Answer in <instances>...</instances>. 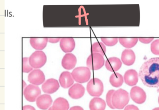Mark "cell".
Returning a JSON list of instances; mask_svg holds the SVG:
<instances>
[{"label": "cell", "instance_id": "obj_35", "mask_svg": "<svg viewBox=\"0 0 159 110\" xmlns=\"http://www.w3.org/2000/svg\"><path fill=\"white\" fill-rule=\"evenodd\" d=\"M152 110H159V107L154 108V109H152Z\"/></svg>", "mask_w": 159, "mask_h": 110}, {"label": "cell", "instance_id": "obj_3", "mask_svg": "<svg viewBox=\"0 0 159 110\" xmlns=\"http://www.w3.org/2000/svg\"><path fill=\"white\" fill-rule=\"evenodd\" d=\"M71 74L74 81L80 84H83L89 81L91 72L88 67H79L73 69Z\"/></svg>", "mask_w": 159, "mask_h": 110}, {"label": "cell", "instance_id": "obj_24", "mask_svg": "<svg viewBox=\"0 0 159 110\" xmlns=\"http://www.w3.org/2000/svg\"><path fill=\"white\" fill-rule=\"evenodd\" d=\"M120 44L125 47L130 48L134 47L137 43L138 39L137 38L134 39H120L119 40Z\"/></svg>", "mask_w": 159, "mask_h": 110}, {"label": "cell", "instance_id": "obj_30", "mask_svg": "<svg viewBox=\"0 0 159 110\" xmlns=\"http://www.w3.org/2000/svg\"><path fill=\"white\" fill-rule=\"evenodd\" d=\"M124 110H139L137 106L134 105H128L125 107Z\"/></svg>", "mask_w": 159, "mask_h": 110}, {"label": "cell", "instance_id": "obj_14", "mask_svg": "<svg viewBox=\"0 0 159 110\" xmlns=\"http://www.w3.org/2000/svg\"><path fill=\"white\" fill-rule=\"evenodd\" d=\"M59 81L62 87L67 88L71 87L74 84V80L71 73L69 72L64 71L60 74Z\"/></svg>", "mask_w": 159, "mask_h": 110}, {"label": "cell", "instance_id": "obj_11", "mask_svg": "<svg viewBox=\"0 0 159 110\" xmlns=\"http://www.w3.org/2000/svg\"><path fill=\"white\" fill-rule=\"evenodd\" d=\"M85 88L81 84H74L68 90V94L70 98L74 99L80 98L84 95Z\"/></svg>", "mask_w": 159, "mask_h": 110}, {"label": "cell", "instance_id": "obj_15", "mask_svg": "<svg viewBox=\"0 0 159 110\" xmlns=\"http://www.w3.org/2000/svg\"><path fill=\"white\" fill-rule=\"evenodd\" d=\"M124 80L125 83L130 86L136 85L138 82V74L136 71L134 69L126 71L124 75Z\"/></svg>", "mask_w": 159, "mask_h": 110}, {"label": "cell", "instance_id": "obj_20", "mask_svg": "<svg viewBox=\"0 0 159 110\" xmlns=\"http://www.w3.org/2000/svg\"><path fill=\"white\" fill-rule=\"evenodd\" d=\"M106 107V102L98 97L92 99L89 103L90 110H105Z\"/></svg>", "mask_w": 159, "mask_h": 110}, {"label": "cell", "instance_id": "obj_18", "mask_svg": "<svg viewBox=\"0 0 159 110\" xmlns=\"http://www.w3.org/2000/svg\"><path fill=\"white\" fill-rule=\"evenodd\" d=\"M121 58L125 65L131 66L134 63L136 59L135 55L131 49H125L122 53Z\"/></svg>", "mask_w": 159, "mask_h": 110}, {"label": "cell", "instance_id": "obj_36", "mask_svg": "<svg viewBox=\"0 0 159 110\" xmlns=\"http://www.w3.org/2000/svg\"><path fill=\"white\" fill-rule=\"evenodd\" d=\"M48 110H53L52 107H51V108H49V109Z\"/></svg>", "mask_w": 159, "mask_h": 110}, {"label": "cell", "instance_id": "obj_28", "mask_svg": "<svg viewBox=\"0 0 159 110\" xmlns=\"http://www.w3.org/2000/svg\"><path fill=\"white\" fill-rule=\"evenodd\" d=\"M151 51L152 54L159 55V40L153 41L151 45Z\"/></svg>", "mask_w": 159, "mask_h": 110}, {"label": "cell", "instance_id": "obj_4", "mask_svg": "<svg viewBox=\"0 0 159 110\" xmlns=\"http://www.w3.org/2000/svg\"><path fill=\"white\" fill-rule=\"evenodd\" d=\"M86 89L92 97H98L101 96L104 91V85L100 79L95 78L88 82Z\"/></svg>", "mask_w": 159, "mask_h": 110}, {"label": "cell", "instance_id": "obj_34", "mask_svg": "<svg viewBox=\"0 0 159 110\" xmlns=\"http://www.w3.org/2000/svg\"><path fill=\"white\" fill-rule=\"evenodd\" d=\"M23 84H24V88L25 89V88L27 87L26 84H25V82L24 81H23Z\"/></svg>", "mask_w": 159, "mask_h": 110}, {"label": "cell", "instance_id": "obj_1", "mask_svg": "<svg viewBox=\"0 0 159 110\" xmlns=\"http://www.w3.org/2000/svg\"><path fill=\"white\" fill-rule=\"evenodd\" d=\"M139 76L146 86L159 88V57L145 61L140 67Z\"/></svg>", "mask_w": 159, "mask_h": 110}, {"label": "cell", "instance_id": "obj_8", "mask_svg": "<svg viewBox=\"0 0 159 110\" xmlns=\"http://www.w3.org/2000/svg\"><path fill=\"white\" fill-rule=\"evenodd\" d=\"M130 97L132 99L138 104L144 103L147 98L146 92L139 86L133 87L131 88Z\"/></svg>", "mask_w": 159, "mask_h": 110}, {"label": "cell", "instance_id": "obj_2", "mask_svg": "<svg viewBox=\"0 0 159 110\" xmlns=\"http://www.w3.org/2000/svg\"><path fill=\"white\" fill-rule=\"evenodd\" d=\"M130 98L127 91L120 88L114 92L112 98V103L116 109H123L129 103Z\"/></svg>", "mask_w": 159, "mask_h": 110}, {"label": "cell", "instance_id": "obj_21", "mask_svg": "<svg viewBox=\"0 0 159 110\" xmlns=\"http://www.w3.org/2000/svg\"><path fill=\"white\" fill-rule=\"evenodd\" d=\"M52 107L53 110H68L69 103L66 99L58 98L54 102Z\"/></svg>", "mask_w": 159, "mask_h": 110}, {"label": "cell", "instance_id": "obj_10", "mask_svg": "<svg viewBox=\"0 0 159 110\" xmlns=\"http://www.w3.org/2000/svg\"><path fill=\"white\" fill-rule=\"evenodd\" d=\"M59 83L57 80L51 78L43 83L42 88L44 93L51 94L56 92L59 88Z\"/></svg>", "mask_w": 159, "mask_h": 110}, {"label": "cell", "instance_id": "obj_32", "mask_svg": "<svg viewBox=\"0 0 159 110\" xmlns=\"http://www.w3.org/2000/svg\"><path fill=\"white\" fill-rule=\"evenodd\" d=\"M23 110H36V109L31 105H27L23 107Z\"/></svg>", "mask_w": 159, "mask_h": 110}, {"label": "cell", "instance_id": "obj_22", "mask_svg": "<svg viewBox=\"0 0 159 110\" xmlns=\"http://www.w3.org/2000/svg\"><path fill=\"white\" fill-rule=\"evenodd\" d=\"M109 82L112 86L116 88L120 87L123 84V77L120 73H114L111 75Z\"/></svg>", "mask_w": 159, "mask_h": 110}, {"label": "cell", "instance_id": "obj_25", "mask_svg": "<svg viewBox=\"0 0 159 110\" xmlns=\"http://www.w3.org/2000/svg\"><path fill=\"white\" fill-rule=\"evenodd\" d=\"M32 68L29 63V58L24 57L23 58V72L25 73L31 72L33 70Z\"/></svg>", "mask_w": 159, "mask_h": 110}, {"label": "cell", "instance_id": "obj_9", "mask_svg": "<svg viewBox=\"0 0 159 110\" xmlns=\"http://www.w3.org/2000/svg\"><path fill=\"white\" fill-rule=\"evenodd\" d=\"M45 76L42 71L39 69L33 70L28 75V81L34 85H39L44 83Z\"/></svg>", "mask_w": 159, "mask_h": 110}, {"label": "cell", "instance_id": "obj_7", "mask_svg": "<svg viewBox=\"0 0 159 110\" xmlns=\"http://www.w3.org/2000/svg\"><path fill=\"white\" fill-rule=\"evenodd\" d=\"M41 90L38 86L30 84L24 89V95L27 100L33 102L40 96Z\"/></svg>", "mask_w": 159, "mask_h": 110}, {"label": "cell", "instance_id": "obj_23", "mask_svg": "<svg viewBox=\"0 0 159 110\" xmlns=\"http://www.w3.org/2000/svg\"><path fill=\"white\" fill-rule=\"evenodd\" d=\"M91 51L93 53H98L104 56L106 53V45L102 42H97L94 43L92 45Z\"/></svg>", "mask_w": 159, "mask_h": 110}, {"label": "cell", "instance_id": "obj_29", "mask_svg": "<svg viewBox=\"0 0 159 110\" xmlns=\"http://www.w3.org/2000/svg\"><path fill=\"white\" fill-rule=\"evenodd\" d=\"M140 42H141L142 43L144 44H149L153 40V38H140L139 39Z\"/></svg>", "mask_w": 159, "mask_h": 110}, {"label": "cell", "instance_id": "obj_12", "mask_svg": "<svg viewBox=\"0 0 159 110\" xmlns=\"http://www.w3.org/2000/svg\"><path fill=\"white\" fill-rule=\"evenodd\" d=\"M77 62V58L75 55L68 53L62 59V66L66 69L71 70L75 68Z\"/></svg>", "mask_w": 159, "mask_h": 110}, {"label": "cell", "instance_id": "obj_37", "mask_svg": "<svg viewBox=\"0 0 159 110\" xmlns=\"http://www.w3.org/2000/svg\"><path fill=\"white\" fill-rule=\"evenodd\" d=\"M158 102H159V98H158Z\"/></svg>", "mask_w": 159, "mask_h": 110}, {"label": "cell", "instance_id": "obj_19", "mask_svg": "<svg viewBox=\"0 0 159 110\" xmlns=\"http://www.w3.org/2000/svg\"><path fill=\"white\" fill-rule=\"evenodd\" d=\"M47 38H31L30 42L31 46L37 50H42L46 47L47 43L49 41Z\"/></svg>", "mask_w": 159, "mask_h": 110}, {"label": "cell", "instance_id": "obj_31", "mask_svg": "<svg viewBox=\"0 0 159 110\" xmlns=\"http://www.w3.org/2000/svg\"><path fill=\"white\" fill-rule=\"evenodd\" d=\"M60 40L61 39H59V38H56V39H55V38H53V39H49V42L51 43H57L59 41H60Z\"/></svg>", "mask_w": 159, "mask_h": 110}, {"label": "cell", "instance_id": "obj_16", "mask_svg": "<svg viewBox=\"0 0 159 110\" xmlns=\"http://www.w3.org/2000/svg\"><path fill=\"white\" fill-rule=\"evenodd\" d=\"M105 66L106 69L110 72L117 71L121 67V61L120 59L115 57L109 58L106 60Z\"/></svg>", "mask_w": 159, "mask_h": 110}, {"label": "cell", "instance_id": "obj_6", "mask_svg": "<svg viewBox=\"0 0 159 110\" xmlns=\"http://www.w3.org/2000/svg\"><path fill=\"white\" fill-rule=\"evenodd\" d=\"M47 61V57L44 52L36 51L29 57V63L32 68L38 69L43 67Z\"/></svg>", "mask_w": 159, "mask_h": 110}, {"label": "cell", "instance_id": "obj_33", "mask_svg": "<svg viewBox=\"0 0 159 110\" xmlns=\"http://www.w3.org/2000/svg\"><path fill=\"white\" fill-rule=\"evenodd\" d=\"M70 110H84L82 107L79 106H75L71 107Z\"/></svg>", "mask_w": 159, "mask_h": 110}, {"label": "cell", "instance_id": "obj_26", "mask_svg": "<svg viewBox=\"0 0 159 110\" xmlns=\"http://www.w3.org/2000/svg\"><path fill=\"white\" fill-rule=\"evenodd\" d=\"M114 92H115V90L113 89L109 90L107 93V96H106V102H107V104L111 109H115L112 103V96H113Z\"/></svg>", "mask_w": 159, "mask_h": 110}, {"label": "cell", "instance_id": "obj_5", "mask_svg": "<svg viewBox=\"0 0 159 110\" xmlns=\"http://www.w3.org/2000/svg\"><path fill=\"white\" fill-rule=\"evenodd\" d=\"M105 64V59L101 54L92 53L88 56L86 60L87 67L92 70H97L101 69Z\"/></svg>", "mask_w": 159, "mask_h": 110}, {"label": "cell", "instance_id": "obj_13", "mask_svg": "<svg viewBox=\"0 0 159 110\" xmlns=\"http://www.w3.org/2000/svg\"><path fill=\"white\" fill-rule=\"evenodd\" d=\"M52 103V99L50 95L43 94L40 95L36 100L37 106L41 110H46Z\"/></svg>", "mask_w": 159, "mask_h": 110}, {"label": "cell", "instance_id": "obj_27", "mask_svg": "<svg viewBox=\"0 0 159 110\" xmlns=\"http://www.w3.org/2000/svg\"><path fill=\"white\" fill-rule=\"evenodd\" d=\"M102 43L105 44V45L108 46H112L115 45L118 43V39H106V38H102L101 39Z\"/></svg>", "mask_w": 159, "mask_h": 110}, {"label": "cell", "instance_id": "obj_17", "mask_svg": "<svg viewBox=\"0 0 159 110\" xmlns=\"http://www.w3.org/2000/svg\"><path fill=\"white\" fill-rule=\"evenodd\" d=\"M59 45L62 51L68 54L73 51L76 44L73 38H64L60 40Z\"/></svg>", "mask_w": 159, "mask_h": 110}]
</instances>
